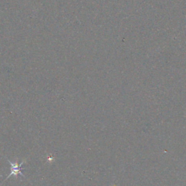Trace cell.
<instances>
[{"mask_svg":"<svg viewBox=\"0 0 186 186\" xmlns=\"http://www.w3.org/2000/svg\"><path fill=\"white\" fill-rule=\"evenodd\" d=\"M8 162L10 163V165H11V168H10V174H9L8 176V178H6V180H8L9 178H10L12 175H15V176H17L18 174H20V175H21L23 178H25V176L22 173V165L24 164L25 162H22L20 164H18V162H16L15 163H12L10 162V161L8 160Z\"/></svg>","mask_w":186,"mask_h":186,"instance_id":"cell-1","label":"cell"}]
</instances>
